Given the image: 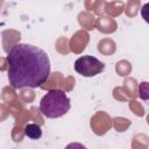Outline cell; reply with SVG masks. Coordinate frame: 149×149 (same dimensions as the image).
I'll use <instances>...</instances> for the list:
<instances>
[{
  "label": "cell",
  "mask_w": 149,
  "mask_h": 149,
  "mask_svg": "<svg viewBox=\"0 0 149 149\" xmlns=\"http://www.w3.org/2000/svg\"><path fill=\"white\" fill-rule=\"evenodd\" d=\"M6 59L8 81L13 88H36L50 77L49 56L36 45L17 43L10 48Z\"/></svg>",
  "instance_id": "cell-1"
},
{
  "label": "cell",
  "mask_w": 149,
  "mask_h": 149,
  "mask_svg": "<svg viewBox=\"0 0 149 149\" xmlns=\"http://www.w3.org/2000/svg\"><path fill=\"white\" fill-rule=\"evenodd\" d=\"M71 108V100L61 88H52L40 101V111L48 119H57L65 115Z\"/></svg>",
  "instance_id": "cell-2"
},
{
  "label": "cell",
  "mask_w": 149,
  "mask_h": 149,
  "mask_svg": "<svg viewBox=\"0 0 149 149\" xmlns=\"http://www.w3.org/2000/svg\"><path fill=\"white\" fill-rule=\"evenodd\" d=\"M73 68L83 77H94L105 70V64L94 56L85 55L76 59Z\"/></svg>",
  "instance_id": "cell-3"
},
{
  "label": "cell",
  "mask_w": 149,
  "mask_h": 149,
  "mask_svg": "<svg viewBox=\"0 0 149 149\" xmlns=\"http://www.w3.org/2000/svg\"><path fill=\"white\" fill-rule=\"evenodd\" d=\"M24 135L31 140H38L42 136V128L36 123H28L24 127Z\"/></svg>",
  "instance_id": "cell-4"
},
{
  "label": "cell",
  "mask_w": 149,
  "mask_h": 149,
  "mask_svg": "<svg viewBox=\"0 0 149 149\" xmlns=\"http://www.w3.org/2000/svg\"><path fill=\"white\" fill-rule=\"evenodd\" d=\"M137 94L142 100L149 99V83L148 81H141L137 87Z\"/></svg>",
  "instance_id": "cell-5"
},
{
  "label": "cell",
  "mask_w": 149,
  "mask_h": 149,
  "mask_svg": "<svg viewBox=\"0 0 149 149\" xmlns=\"http://www.w3.org/2000/svg\"><path fill=\"white\" fill-rule=\"evenodd\" d=\"M141 16L147 23H149V2H146L141 7Z\"/></svg>",
  "instance_id": "cell-6"
},
{
  "label": "cell",
  "mask_w": 149,
  "mask_h": 149,
  "mask_svg": "<svg viewBox=\"0 0 149 149\" xmlns=\"http://www.w3.org/2000/svg\"><path fill=\"white\" fill-rule=\"evenodd\" d=\"M64 149H87L84 144L81 143H78V142H72V143H69Z\"/></svg>",
  "instance_id": "cell-7"
},
{
  "label": "cell",
  "mask_w": 149,
  "mask_h": 149,
  "mask_svg": "<svg viewBox=\"0 0 149 149\" xmlns=\"http://www.w3.org/2000/svg\"><path fill=\"white\" fill-rule=\"evenodd\" d=\"M148 100H149V99H148Z\"/></svg>",
  "instance_id": "cell-8"
}]
</instances>
